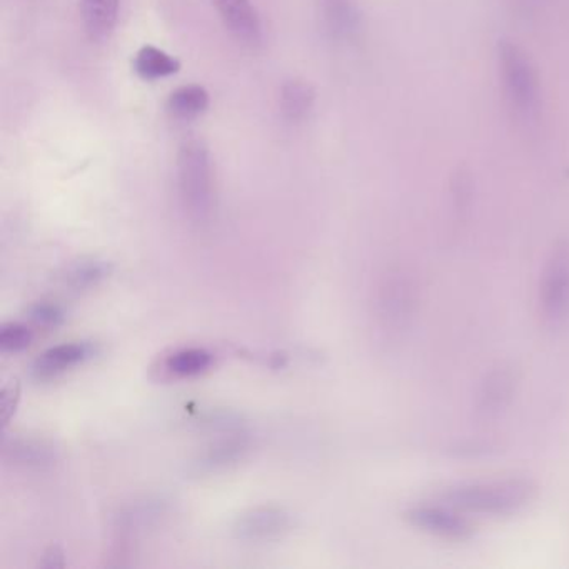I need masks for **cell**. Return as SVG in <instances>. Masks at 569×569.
<instances>
[{"mask_svg":"<svg viewBox=\"0 0 569 569\" xmlns=\"http://www.w3.org/2000/svg\"><path fill=\"white\" fill-rule=\"evenodd\" d=\"M536 491L538 488L531 479H495V481L456 486L442 495V501L465 515L469 512V515L508 516L528 506L535 499Z\"/></svg>","mask_w":569,"mask_h":569,"instance_id":"obj_1","label":"cell"},{"mask_svg":"<svg viewBox=\"0 0 569 569\" xmlns=\"http://www.w3.org/2000/svg\"><path fill=\"white\" fill-rule=\"evenodd\" d=\"M178 188L186 214L204 224L214 209L211 154L201 139H189L178 152Z\"/></svg>","mask_w":569,"mask_h":569,"instance_id":"obj_2","label":"cell"},{"mask_svg":"<svg viewBox=\"0 0 569 569\" xmlns=\"http://www.w3.org/2000/svg\"><path fill=\"white\" fill-rule=\"evenodd\" d=\"M502 84L512 109L521 118L532 119L539 111L538 76L528 56L512 42L499 44Z\"/></svg>","mask_w":569,"mask_h":569,"instance_id":"obj_3","label":"cell"},{"mask_svg":"<svg viewBox=\"0 0 569 569\" xmlns=\"http://www.w3.org/2000/svg\"><path fill=\"white\" fill-rule=\"evenodd\" d=\"M539 312L549 328L569 315V241H559L546 259L539 284Z\"/></svg>","mask_w":569,"mask_h":569,"instance_id":"obj_4","label":"cell"},{"mask_svg":"<svg viewBox=\"0 0 569 569\" xmlns=\"http://www.w3.org/2000/svg\"><path fill=\"white\" fill-rule=\"evenodd\" d=\"M378 305L386 331H405L418 308V282L405 269H392L382 279Z\"/></svg>","mask_w":569,"mask_h":569,"instance_id":"obj_5","label":"cell"},{"mask_svg":"<svg viewBox=\"0 0 569 569\" xmlns=\"http://www.w3.org/2000/svg\"><path fill=\"white\" fill-rule=\"evenodd\" d=\"M406 521L416 529L449 541H466L475 535V528L465 512L446 505H418L406 509Z\"/></svg>","mask_w":569,"mask_h":569,"instance_id":"obj_6","label":"cell"},{"mask_svg":"<svg viewBox=\"0 0 569 569\" xmlns=\"http://www.w3.org/2000/svg\"><path fill=\"white\" fill-rule=\"evenodd\" d=\"M224 28L232 38L246 48L256 49L262 44L261 16L252 0H211Z\"/></svg>","mask_w":569,"mask_h":569,"instance_id":"obj_7","label":"cell"},{"mask_svg":"<svg viewBox=\"0 0 569 569\" xmlns=\"http://www.w3.org/2000/svg\"><path fill=\"white\" fill-rule=\"evenodd\" d=\"M519 375L512 366L499 365L492 368L479 386L476 409L482 418H495L505 411L518 388Z\"/></svg>","mask_w":569,"mask_h":569,"instance_id":"obj_8","label":"cell"},{"mask_svg":"<svg viewBox=\"0 0 569 569\" xmlns=\"http://www.w3.org/2000/svg\"><path fill=\"white\" fill-rule=\"evenodd\" d=\"M289 528V516L276 506H261L244 512L234 526L236 536L242 541L264 542L279 538Z\"/></svg>","mask_w":569,"mask_h":569,"instance_id":"obj_9","label":"cell"},{"mask_svg":"<svg viewBox=\"0 0 569 569\" xmlns=\"http://www.w3.org/2000/svg\"><path fill=\"white\" fill-rule=\"evenodd\" d=\"M91 356L92 348L86 342H69V345L56 346V348L48 349L44 355L39 356L38 361L32 366V375L39 381H49V379L64 375L74 366L81 365Z\"/></svg>","mask_w":569,"mask_h":569,"instance_id":"obj_10","label":"cell"},{"mask_svg":"<svg viewBox=\"0 0 569 569\" xmlns=\"http://www.w3.org/2000/svg\"><path fill=\"white\" fill-rule=\"evenodd\" d=\"M119 2L121 0H81L82 21L91 41L111 38L118 24Z\"/></svg>","mask_w":569,"mask_h":569,"instance_id":"obj_11","label":"cell"},{"mask_svg":"<svg viewBox=\"0 0 569 569\" xmlns=\"http://www.w3.org/2000/svg\"><path fill=\"white\" fill-rule=\"evenodd\" d=\"M132 68L142 81L156 82L178 74L181 71V62L162 49L148 44L136 52Z\"/></svg>","mask_w":569,"mask_h":569,"instance_id":"obj_12","label":"cell"},{"mask_svg":"<svg viewBox=\"0 0 569 569\" xmlns=\"http://www.w3.org/2000/svg\"><path fill=\"white\" fill-rule=\"evenodd\" d=\"M322 24L331 38L346 41L358 31L359 18L352 0H319Z\"/></svg>","mask_w":569,"mask_h":569,"instance_id":"obj_13","label":"cell"},{"mask_svg":"<svg viewBox=\"0 0 569 569\" xmlns=\"http://www.w3.org/2000/svg\"><path fill=\"white\" fill-rule=\"evenodd\" d=\"M211 352L202 348H182L166 356L161 369L169 379H189L204 375L212 366Z\"/></svg>","mask_w":569,"mask_h":569,"instance_id":"obj_14","label":"cell"},{"mask_svg":"<svg viewBox=\"0 0 569 569\" xmlns=\"http://www.w3.org/2000/svg\"><path fill=\"white\" fill-rule=\"evenodd\" d=\"M56 455L48 442L32 438H14L6 441L4 459L22 468H44L54 461Z\"/></svg>","mask_w":569,"mask_h":569,"instance_id":"obj_15","label":"cell"},{"mask_svg":"<svg viewBox=\"0 0 569 569\" xmlns=\"http://www.w3.org/2000/svg\"><path fill=\"white\" fill-rule=\"evenodd\" d=\"M209 102L211 98L204 86L186 84L169 96L168 112L179 121H192L208 111Z\"/></svg>","mask_w":569,"mask_h":569,"instance_id":"obj_16","label":"cell"},{"mask_svg":"<svg viewBox=\"0 0 569 569\" xmlns=\"http://www.w3.org/2000/svg\"><path fill=\"white\" fill-rule=\"evenodd\" d=\"M316 92L308 82L289 81L281 91L282 118L289 124H299L311 114L315 108Z\"/></svg>","mask_w":569,"mask_h":569,"instance_id":"obj_17","label":"cell"},{"mask_svg":"<svg viewBox=\"0 0 569 569\" xmlns=\"http://www.w3.org/2000/svg\"><path fill=\"white\" fill-rule=\"evenodd\" d=\"M246 449H248V439L244 436H232V438L224 439L208 449L204 458L199 462V468L206 469V471L224 468V466L238 461L244 455Z\"/></svg>","mask_w":569,"mask_h":569,"instance_id":"obj_18","label":"cell"},{"mask_svg":"<svg viewBox=\"0 0 569 569\" xmlns=\"http://www.w3.org/2000/svg\"><path fill=\"white\" fill-rule=\"evenodd\" d=\"M109 274V266L101 261H82L72 266L66 276V284L74 291L92 288Z\"/></svg>","mask_w":569,"mask_h":569,"instance_id":"obj_19","label":"cell"},{"mask_svg":"<svg viewBox=\"0 0 569 569\" xmlns=\"http://www.w3.org/2000/svg\"><path fill=\"white\" fill-rule=\"evenodd\" d=\"M34 335L28 326L9 322L0 329V349L4 352H21L31 346Z\"/></svg>","mask_w":569,"mask_h":569,"instance_id":"obj_20","label":"cell"},{"mask_svg":"<svg viewBox=\"0 0 569 569\" xmlns=\"http://www.w3.org/2000/svg\"><path fill=\"white\" fill-rule=\"evenodd\" d=\"M31 318L36 325L42 326V328H56L64 319V312H62L58 305H52V302H39V305L32 308Z\"/></svg>","mask_w":569,"mask_h":569,"instance_id":"obj_21","label":"cell"},{"mask_svg":"<svg viewBox=\"0 0 569 569\" xmlns=\"http://www.w3.org/2000/svg\"><path fill=\"white\" fill-rule=\"evenodd\" d=\"M19 399H21V388H19L18 381H11L8 386H4L2 396H0V408H2V421H4V425H9L12 416H14Z\"/></svg>","mask_w":569,"mask_h":569,"instance_id":"obj_22","label":"cell"},{"mask_svg":"<svg viewBox=\"0 0 569 569\" xmlns=\"http://www.w3.org/2000/svg\"><path fill=\"white\" fill-rule=\"evenodd\" d=\"M66 565L64 552L59 546H51L42 556V568H62Z\"/></svg>","mask_w":569,"mask_h":569,"instance_id":"obj_23","label":"cell"}]
</instances>
